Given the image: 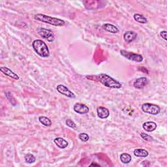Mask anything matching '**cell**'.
<instances>
[{
	"label": "cell",
	"instance_id": "6da1fadb",
	"mask_svg": "<svg viewBox=\"0 0 167 167\" xmlns=\"http://www.w3.org/2000/svg\"><path fill=\"white\" fill-rule=\"evenodd\" d=\"M97 80L108 88L114 89H120L121 88L120 82L106 74H101L97 76Z\"/></svg>",
	"mask_w": 167,
	"mask_h": 167
},
{
	"label": "cell",
	"instance_id": "7a4b0ae2",
	"mask_svg": "<svg viewBox=\"0 0 167 167\" xmlns=\"http://www.w3.org/2000/svg\"><path fill=\"white\" fill-rule=\"evenodd\" d=\"M32 46L34 48L35 52L42 58H48L50 56V52L48 46L45 42L42 40L37 39L32 43Z\"/></svg>",
	"mask_w": 167,
	"mask_h": 167
},
{
	"label": "cell",
	"instance_id": "3957f363",
	"mask_svg": "<svg viewBox=\"0 0 167 167\" xmlns=\"http://www.w3.org/2000/svg\"><path fill=\"white\" fill-rule=\"evenodd\" d=\"M34 18L37 20L42 22H45L51 24L52 26H63L66 24L65 21L63 20L59 19L57 18H54L49 17V16H47L43 14H37L35 16Z\"/></svg>",
	"mask_w": 167,
	"mask_h": 167
},
{
	"label": "cell",
	"instance_id": "277c9868",
	"mask_svg": "<svg viewBox=\"0 0 167 167\" xmlns=\"http://www.w3.org/2000/svg\"><path fill=\"white\" fill-rule=\"evenodd\" d=\"M142 110L144 112L152 115H157L160 113V107L151 103H144L142 105Z\"/></svg>",
	"mask_w": 167,
	"mask_h": 167
},
{
	"label": "cell",
	"instance_id": "5b68a950",
	"mask_svg": "<svg viewBox=\"0 0 167 167\" xmlns=\"http://www.w3.org/2000/svg\"><path fill=\"white\" fill-rule=\"evenodd\" d=\"M120 53L123 57H125V58L128 59V60L133 61V62H141L143 60L142 56L140 54H137L127 52L126 50H121L120 51Z\"/></svg>",
	"mask_w": 167,
	"mask_h": 167
},
{
	"label": "cell",
	"instance_id": "8992f818",
	"mask_svg": "<svg viewBox=\"0 0 167 167\" xmlns=\"http://www.w3.org/2000/svg\"><path fill=\"white\" fill-rule=\"evenodd\" d=\"M38 34L45 39H46L48 42H53L55 39L54 35L52 31L50 30H47L45 28H39L37 30Z\"/></svg>",
	"mask_w": 167,
	"mask_h": 167
},
{
	"label": "cell",
	"instance_id": "52a82bcc",
	"mask_svg": "<svg viewBox=\"0 0 167 167\" xmlns=\"http://www.w3.org/2000/svg\"><path fill=\"white\" fill-rule=\"evenodd\" d=\"M57 90L59 93L63 94V95L69 98H75V95L70 91L66 86H65L62 84H60L57 86Z\"/></svg>",
	"mask_w": 167,
	"mask_h": 167
},
{
	"label": "cell",
	"instance_id": "ba28073f",
	"mask_svg": "<svg viewBox=\"0 0 167 167\" xmlns=\"http://www.w3.org/2000/svg\"><path fill=\"white\" fill-rule=\"evenodd\" d=\"M73 109L77 113H78V114H87V113L89 112V108L87 106L81 103L75 104L73 107Z\"/></svg>",
	"mask_w": 167,
	"mask_h": 167
},
{
	"label": "cell",
	"instance_id": "9c48e42d",
	"mask_svg": "<svg viewBox=\"0 0 167 167\" xmlns=\"http://www.w3.org/2000/svg\"><path fill=\"white\" fill-rule=\"evenodd\" d=\"M148 80L146 77H141L137 78L134 82V87L137 89H142L148 84Z\"/></svg>",
	"mask_w": 167,
	"mask_h": 167
},
{
	"label": "cell",
	"instance_id": "30bf717a",
	"mask_svg": "<svg viewBox=\"0 0 167 167\" xmlns=\"http://www.w3.org/2000/svg\"><path fill=\"white\" fill-rule=\"evenodd\" d=\"M0 71H1V72L3 73L4 74L7 75V76L10 77L11 78H13L15 80H19V78H20L18 75H17V74L13 72L11 70L9 69L8 67H2L1 68H0Z\"/></svg>",
	"mask_w": 167,
	"mask_h": 167
},
{
	"label": "cell",
	"instance_id": "8fae6325",
	"mask_svg": "<svg viewBox=\"0 0 167 167\" xmlns=\"http://www.w3.org/2000/svg\"><path fill=\"white\" fill-rule=\"evenodd\" d=\"M97 113L98 116L101 118V119H105L107 118L110 115L109 110H108L106 108L100 106L98 107L97 109Z\"/></svg>",
	"mask_w": 167,
	"mask_h": 167
},
{
	"label": "cell",
	"instance_id": "7c38bea8",
	"mask_svg": "<svg viewBox=\"0 0 167 167\" xmlns=\"http://www.w3.org/2000/svg\"><path fill=\"white\" fill-rule=\"evenodd\" d=\"M137 34L133 31H126L123 35V39L127 42H131L134 40H135L137 38Z\"/></svg>",
	"mask_w": 167,
	"mask_h": 167
},
{
	"label": "cell",
	"instance_id": "4fadbf2b",
	"mask_svg": "<svg viewBox=\"0 0 167 167\" xmlns=\"http://www.w3.org/2000/svg\"><path fill=\"white\" fill-rule=\"evenodd\" d=\"M143 129L148 132H152L157 128V124L153 121H147L143 123Z\"/></svg>",
	"mask_w": 167,
	"mask_h": 167
},
{
	"label": "cell",
	"instance_id": "5bb4252c",
	"mask_svg": "<svg viewBox=\"0 0 167 167\" xmlns=\"http://www.w3.org/2000/svg\"><path fill=\"white\" fill-rule=\"evenodd\" d=\"M54 142L58 148L62 149H64L68 146V142L63 138H56L54 139Z\"/></svg>",
	"mask_w": 167,
	"mask_h": 167
},
{
	"label": "cell",
	"instance_id": "9a60e30c",
	"mask_svg": "<svg viewBox=\"0 0 167 167\" xmlns=\"http://www.w3.org/2000/svg\"><path fill=\"white\" fill-rule=\"evenodd\" d=\"M103 28L106 31L110 32L112 34H116L119 32V30L117 28L116 26L110 24H105L103 26Z\"/></svg>",
	"mask_w": 167,
	"mask_h": 167
},
{
	"label": "cell",
	"instance_id": "2e32d148",
	"mask_svg": "<svg viewBox=\"0 0 167 167\" xmlns=\"http://www.w3.org/2000/svg\"><path fill=\"white\" fill-rule=\"evenodd\" d=\"M134 155L138 157H146L149 153L147 150L144 149H136L134 151Z\"/></svg>",
	"mask_w": 167,
	"mask_h": 167
},
{
	"label": "cell",
	"instance_id": "e0dca14e",
	"mask_svg": "<svg viewBox=\"0 0 167 167\" xmlns=\"http://www.w3.org/2000/svg\"><path fill=\"white\" fill-rule=\"evenodd\" d=\"M120 160L123 163L128 164L131 162V156L128 153H122L120 155Z\"/></svg>",
	"mask_w": 167,
	"mask_h": 167
},
{
	"label": "cell",
	"instance_id": "ac0fdd59",
	"mask_svg": "<svg viewBox=\"0 0 167 167\" xmlns=\"http://www.w3.org/2000/svg\"><path fill=\"white\" fill-rule=\"evenodd\" d=\"M133 17H134V19L137 22H139V23L146 24L147 22H148L146 18L144 17L143 15H141V14H134Z\"/></svg>",
	"mask_w": 167,
	"mask_h": 167
},
{
	"label": "cell",
	"instance_id": "d6986e66",
	"mask_svg": "<svg viewBox=\"0 0 167 167\" xmlns=\"http://www.w3.org/2000/svg\"><path fill=\"white\" fill-rule=\"evenodd\" d=\"M39 120L41 122V123H42V124L45 126L49 127V126H51L52 125L51 120L49 119V118H48L46 117L40 116L39 117Z\"/></svg>",
	"mask_w": 167,
	"mask_h": 167
},
{
	"label": "cell",
	"instance_id": "ffe728a7",
	"mask_svg": "<svg viewBox=\"0 0 167 167\" xmlns=\"http://www.w3.org/2000/svg\"><path fill=\"white\" fill-rule=\"evenodd\" d=\"M25 160L26 161V163H28L29 164H31V163H35L36 159H35V157H34V155H32L31 153H28L25 156Z\"/></svg>",
	"mask_w": 167,
	"mask_h": 167
},
{
	"label": "cell",
	"instance_id": "44dd1931",
	"mask_svg": "<svg viewBox=\"0 0 167 167\" xmlns=\"http://www.w3.org/2000/svg\"><path fill=\"white\" fill-rule=\"evenodd\" d=\"M78 137L80 138V140H81V141H83V142H87L89 140V138L88 134H86V133H80L79 134Z\"/></svg>",
	"mask_w": 167,
	"mask_h": 167
},
{
	"label": "cell",
	"instance_id": "7402d4cb",
	"mask_svg": "<svg viewBox=\"0 0 167 167\" xmlns=\"http://www.w3.org/2000/svg\"><path fill=\"white\" fill-rule=\"evenodd\" d=\"M66 125L69 127H71V128H73V129H77V125L75 124L74 122H73V121H72L71 120H66Z\"/></svg>",
	"mask_w": 167,
	"mask_h": 167
},
{
	"label": "cell",
	"instance_id": "603a6c76",
	"mask_svg": "<svg viewBox=\"0 0 167 167\" xmlns=\"http://www.w3.org/2000/svg\"><path fill=\"white\" fill-rule=\"evenodd\" d=\"M141 136L144 140V141H153V138L151 136L148 135V134H146V133H141Z\"/></svg>",
	"mask_w": 167,
	"mask_h": 167
},
{
	"label": "cell",
	"instance_id": "cb8c5ba5",
	"mask_svg": "<svg viewBox=\"0 0 167 167\" xmlns=\"http://www.w3.org/2000/svg\"><path fill=\"white\" fill-rule=\"evenodd\" d=\"M160 35L162 37V38L166 41V31H163L160 33Z\"/></svg>",
	"mask_w": 167,
	"mask_h": 167
},
{
	"label": "cell",
	"instance_id": "d4e9b609",
	"mask_svg": "<svg viewBox=\"0 0 167 167\" xmlns=\"http://www.w3.org/2000/svg\"><path fill=\"white\" fill-rule=\"evenodd\" d=\"M99 166V165H97V164H95V163H92V164H91L90 165V166Z\"/></svg>",
	"mask_w": 167,
	"mask_h": 167
}]
</instances>
